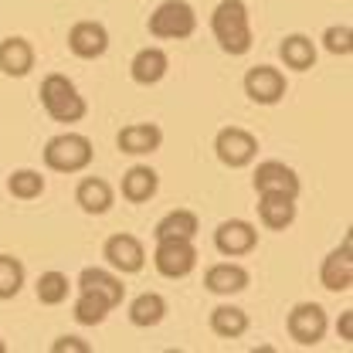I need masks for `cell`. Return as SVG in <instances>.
Returning <instances> with one entry per match:
<instances>
[{
  "label": "cell",
  "instance_id": "32",
  "mask_svg": "<svg viewBox=\"0 0 353 353\" xmlns=\"http://www.w3.org/2000/svg\"><path fill=\"white\" fill-rule=\"evenodd\" d=\"M350 323H353V316L350 312H343V319H340V333H343V340H350Z\"/></svg>",
  "mask_w": 353,
  "mask_h": 353
},
{
  "label": "cell",
  "instance_id": "10",
  "mask_svg": "<svg viewBox=\"0 0 353 353\" xmlns=\"http://www.w3.org/2000/svg\"><path fill=\"white\" fill-rule=\"evenodd\" d=\"M214 245H218L221 255L238 259V255H248L259 245V231L248 221H224V224H218V231H214Z\"/></svg>",
  "mask_w": 353,
  "mask_h": 353
},
{
  "label": "cell",
  "instance_id": "25",
  "mask_svg": "<svg viewBox=\"0 0 353 353\" xmlns=\"http://www.w3.org/2000/svg\"><path fill=\"white\" fill-rule=\"evenodd\" d=\"M153 234H157V241H163V238H187V241H194V234H197V214L194 211H170L167 218H160Z\"/></svg>",
  "mask_w": 353,
  "mask_h": 353
},
{
  "label": "cell",
  "instance_id": "12",
  "mask_svg": "<svg viewBox=\"0 0 353 353\" xmlns=\"http://www.w3.org/2000/svg\"><path fill=\"white\" fill-rule=\"evenodd\" d=\"M68 48H72V54H79V58H99V54H105V48H109V31H105L99 21H79V24L68 31Z\"/></svg>",
  "mask_w": 353,
  "mask_h": 353
},
{
  "label": "cell",
  "instance_id": "4",
  "mask_svg": "<svg viewBox=\"0 0 353 353\" xmlns=\"http://www.w3.org/2000/svg\"><path fill=\"white\" fill-rule=\"evenodd\" d=\"M197 28V14L187 0H163L153 14H150V34L153 38H170V41H180V38H190Z\"/></svg>",
  "mask_w": 353,
  "mask_h": 353
},
{
  "label": "cell",
  "instance_id": "11",
  "mask_svg": "<svg viewBox=\"0 0 353 353\" xmlns=\"http://www.w3.org/2000/svg\"><path fill=\"white\" fill-rule=\"evenodd\" d=\"M105 262L112 265L116 272H123V275H132V272H139L146 265V252H143L139 238H132V234H112L105 241Z\"/></svg>",
  "mask_w": 353,
  "mask_h": 353
},
{
  "label": "cell",
  "instance_id": "28",
  "mask_svg": "<svg viewBox=\"0 0 353 353\" xmlns=\"http://www.w3.org/2000/svg\"><path fill=\"white\" fill-rule=\"evenodd\" d=\"M68 279L61 275V272H44L41 279H38V299H41L44 306H58V303H65L68 299Z\"/></svg>",
  "mask_w": 353,
  "mask_h": 353
},
{
  "label": "cell",
  "instance_id": "26",
  "mask_svg": "<svg viewBox=\"0 0 353 353\" xmlns=\"http://www.w3.org/2000/svg\"><path fill=\"white\" fill-rule=\"evenodd\" d=\"M109 303L102 299V296H95V292H88V289H79V299H75V319L79 323H85V326H95V323H102L105 319V312H109Z\"/></svg>",
  "mask_w": 353,
  "mask_h": 353
},
{
  "label": "cell",
  "instance_id": "16",
  "mask_svg": "<svg viewBox=\"0 0 353 353\" xmlns=\"http://www.w3.org/2000/svg\"><path fill=\"white\" fill-rule=\"evenodd\" d=\"M31 68H34V48L24 41V38H7V41H0V72H3V75L21 79V75H28Z\"/></svg>",
  "mask_w": 353,
  "mask_h": 353
},
{
  "label": "cell",
  "instance_id": "8",
  "mask_svg": "<svg viewBox=\"0 0 353 353\" xmlns=\"http://www.w3.org/2000/svg\"><path fill=\"white\" fill-rule=\"evenodd\" d=\"M245 92L252 102L259 105H275L282 95H285V75L272 65H259L245 75Z\"/></svg>",
  "mask_w": 353,
  "mask_h": 353
},
{
  "label": "cell",
  "instance_id": "1",
  "mask_svg": "<svg viewBox=\"0 0 353 353\" xmlns=\"http://www.w3.org/2000/svg\"><path fill=\"white\" fill-rule=\"evenodd\" d=\"M211 28L228 54H245L252 48V21H248V7L241 0H221L211 14Z\"/></svg>",
  "mask_w": 353,
  "mask_h": 353
},
{
  "label": "cell",
  "instance_id": "18",
  "mask_svg": "<svg viewBox=\"0 0 353 353\" xmlns=\"http://www.w3.org/2000/svg\"><path fill=\"white\" fill-rule=\"evenodd\" d=\"M259 214L262 224L272 231H282L296 221V197H285V194H259Z\"/></svg>",
  "mask_w": 353,
  "mask_h": 353
},
{
  "label": "cell",
  "instance_id": "5",
  "mask_svg": "<svg viewBox=\"0 0 353 353\" xmlns=\"http://www.w3.org/2000/svg\"><path fill=\"white\" fill-rule=\"evenodd\" d=\"M153 265H157V272L167 275V279H183V275H190L194 265H197V248H194V241H187V238H163V241H157Z\"/></svg>",
  "mask_w": 353,
  "mask_h": 353
},
{
  "label": "cell",
  "instance_id": "23",
  "mask_svg": "<svg viewBox=\"0 0 353 353\" xmlns=\"http://www.w3.org/2000/svg\"><path fill=\"white\" fill-rule=\"evenodd\" d=\"M211 330L224 340H238L248 330V312L238 306H218L211 312Z\"/></svg>",
  "mask_w": 353,
  "mask_h": 353
},
{
  "label": "cell",
  "instance_id": "14",
  "mask_svg": "<svg viewBox=\"0 0 353 353\" xmlns=\"http://www.w3.org/2000/svg\"><path fill=\"white\" fill-rule=\"evenodd\" d=\"M319 279L330 292H347L353 285V259H350V241H343V248H336L323 268H319Z\"/></svg>",
  "mask_w": 353,
  "mask_h": 353
},
{
  "label": "cell",
  "instance_id": "6",
  "mask_svg": "<svg viewBox=\"0 0 353 353\" xmlns=\"http://www.w3.org/2000/svg\"><path fill=\"white\" fill-rule=\"evenodd\" d=\"M214 150H218V160L224 167H248L259 153V139L252 132L238 130V126H228V130L218 132Z\"/></svg>",
  "mask_w": 353,
  "mask_h": 353
},
{
  "label": "cell",
  "instance_id": "15",
  "mask_svg": "<svg viewBox=\"0 0 353 353\" xmlns=\"http://www.w3.org/2000/svg\"><path fill=\"white\" fill-rule=\"evenodd\" d=\"M167 68H170L167 51H160V48H143V51H136V58H132L130 75H132V82H139V85H157V82L167 75Z\"/></svg>",
  "mask_w": 353,
  "mask_h": 353
},
{
  "label": "cell",
  "instance_id": "17",
  "mask_svg": "<svg viewBox=\"0 0 353 353\" xmlns=\"http://www.w3.org/2000/svg\"><path fill=\"white\" fill-rule=\"evenodd\" d=\"M204 285H208L211 292H218V296H234V292L248 289V272H245L241 265L218 262V265H211V268H208Z\"/></svg>",
  "mask_w": 353,
  "mask_h": 353
},
{
  "label": "cell",
  "instance_id": "27",
  "mask_svg": "<svg viewBox=\"0 0 353 353\" xmlns=\"http://www.w3.org/2000/svg\"><path fill=\"white\" fill-rule=\"evenodd\" d=\"M7 190L14 197H21V201H34V197H41L44 176L38 170H14L10 180H7Z\"/></svg>",
  "mask_w": 353,
  "mask_h": 353
},
{
  "label": "cell",
  "instance_id": "13",
  "mask_svg": "<svg viewBox=\"0 0 353 353\" xmlns=\"http://www.w3.org/2000/svg\"><path fill=\"white\" fill-rule=\"evenodd\" d=\"M119 150L130 153V157H146V153H157L160 143H163V130L157 123H132L119 132Z\"/></svg>",
  "mask_w": 353,
  "mask_h": 353
},
{
  "label": "cell",
  "instance_id": "29",
  "mask_svg": "<svg viewBox=\"0 0 353 353\" xmlns=\"http://www.w3.org/2000/svg\"><path fill=\"white\" fill-rule=\"evenodd\" d=\"M24 285V265L10 255H0V299H14Z\"/></svg>",
  "mask_w": 353,
  "mask_h": 353
},
{
  "label": "cell",
  "instance_id": "21",
  "mask_svg": "<svg viewBox=\"0 0 353 353\" xmlns=\"http://www.w3.org/2000/svg\"><path fill=\"white\" fill-rule=\"evenodd\" d=\"M157 187H160V176H157V170H150V167H132L123 176V197L132 201V204L150 201L157 194Z\"/></svg>",
  "mask_w": 353,
  "mask_h": 353
},
{
  "label": "cell",
  "instance_id": "31",
  "mask_svg": "<svg viewBox=\"0 0 353 353\" xmlns=\"http://www.w3.org/2000/svg\"><path fill=\"white\" fill-rule=\"evenodd\" d=\"M51 350H54V353H65V350H68V353H88V343H82L79 336H61V340H58Z\"/></svg>",
  "mask_w": 353,
  "mask_h": 353
},
{
  "label": "cell",
  "instance_id": "22",
  "mask_svg": "<svg viewBox=\"0 0 353 353\" xmlns=\"http://www.w3.org/2000/svg\"><path fill=\"white\" fill-rule=\"evenodd\" d=\"M163 316H167V303L160 292H143L130 303L132 326H157V323H163Z\"/></svg>",
  "mask_w": 353,
  "mask_h": 353
},
{
  "label": "cell",
  "instance_id": "2",
  "mask_svg": "<svg viewBox=\"0 0 353 353\" xmlns=\"http://www.w3.org/2000/svg\"><path fill=\"white\" fill-rule=\"evenodd\" d=\"M41 105L54 123H79L85 116V99L65 75H48L41 82Z\"/></svg>",
  "mask_w": 353,
  "mask_h": 353
},
{
  "label": "cell",
  "instance_id": "30",
  "mask_svg": "<svg viewBox=\"0 0 353 353\" xmlns=\"http://www.w3.org/2000/svg\"><path fill=\"white\" fill-rule=\"evenodd\" d=\"M323 41H326V51H333V54H350L353 51V31L347 24H343V28H326Z\"/></svg>",
  "mask_w": 353,
  "mask_h": 353
},
{
  "label": "cell",
  "instance_id": "3",
  "mask_svg": "<svg viewBox=\"0 0 353 353\" xmlns=\"http://www.w3.org/2000/svg\"><path fill=\"white\" fill-rule=\"evenodd\" d=\"M92 157H95V150H92L88 136H82V132H61V136L48 139V146H44V163L58 174L85 170Z\"/></svg>",
  "mask_w": 353,
  "mask_h": 353
},
{
  "label": "cell",
  "instance_id": "9",
  "mask_svg": "<svg viewBox=\"0 0 353 353\" xmlns=\"http://www.w3.org/2000/svg\"><path fill=\"white\" fill-rule=\"evenodd\" d=\"M255 190L259 194H285V197H299V176L292 167H285L282 160H265L255 170Z\"/></svg>",
  "mask_w": 353,
  "mask_h": 353
},
{
  "label": "cell",
  "instance_id": "24",
  "mask_svg": "<svg viewBox=\"0 0 353 353\" xmlns=\"http://www.w3.org/2000/svg\"><path fill=\"white\" fill-rule=\"evenodd\" d=\"M279 54L296 72H306V68H312V61H316V48H312V41H309L306 34H289L282 41V48H279Z\"/></svg>",
  "mask_w": 353,
  "mask_h": 353
},
{
  "label": "cell",
  "instance_id": "33",
  "mask_svg": "<svg viewBox=\"0 0 353 353\" xmlns=\"http://www.w3.org/2000/svg\"><path fill=\"white\" fill-rule=\"evenodd\" d=\"M3 350H7V347H3V343H0V353H3Z\"/></svg>",
  "mask_w": 353,
  "mask_h": 353
},
{
  "label": "cell",
  "instance_id": "20",
  "mask_svg": "<svg viewBox=\"0 0 353 353\" xmlns=\"http://www.w3.org/2000/svg\"><path fill=\"white\" fill-rule=\"evenodd\" d=\"M75 201L82 204V211L88 214H105L112 208V187L102 176H85L75 190Z\"/></svg>",
  "mask_w": 353,
  "mask_h": 353
},
{
  "label": "cell",
  "instance_id": "7",
  "mask_svg": "<svg viewBox=\"0 0 353 353\" xmlns=\"http://www.w3.org/2000/svg\"><path fill=\"white\" fill-rule=\"evenodd\" d=\"M289 333H292V340H296L299 347L319 343L323 333H326V312H323V306L299 303V306L289 312Z\"/></svg>",
  "mask_w": 353,
  "mask_h": 353
},
{
  "label": "cell",
  "instance_id": "19",
  "mask_svg": "<svg viewBox=\"0 0 353 353\" xmlns=\"http://www.w3.org/2000/svg\"><path fill=\"white\" fill-rule=\"evenodd\" d=\"M79 289H88V292L102 296L109 306H119L123 303V292H126V285L112 272H105V268H85L79 275Z\"/></svg>",
  "mask_w": 353,
  "mask_h": 353
}]
</instances>
